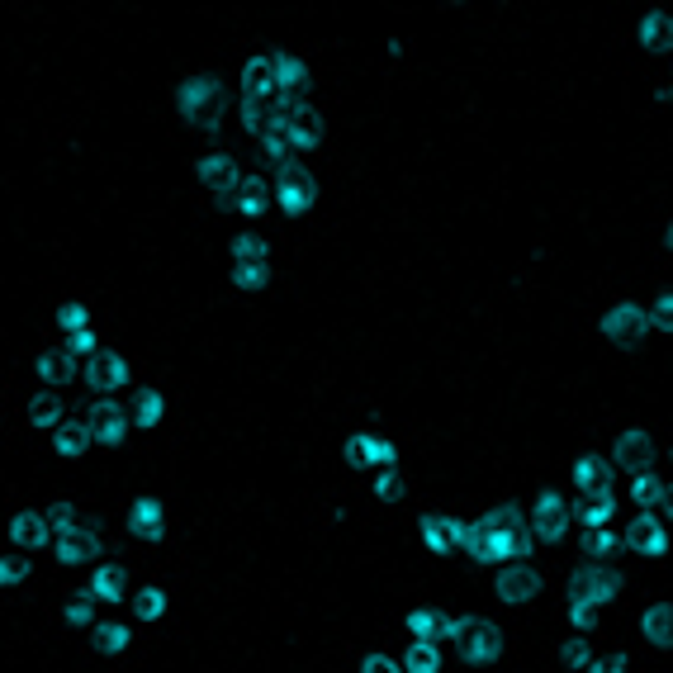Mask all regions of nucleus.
I'll return each instance as SVG.
<instances>
[{
    "label": "nucleus",
    "instance_id": "4",
    "mask_svg": "<svg viewBox=\"0 0 673 673\" xmlns=\"http://www.w3.org/2000/svg\"><path fill=\"white\" fill-rule=\"evenodd\" d=\"M569 522H574V512H569V503L560 498V489H541L531 498V536H536V541L560 546L564 536H569Z\"/></svg>",
    "mask_w": 673,
    "mask_h": 673
},
{
    "label": "nucleus",
    "instance_id": "28",
    "mask_svg": "<svg viewBox=\"0 0 673 673\" xmlns=\"http://www.w3.org/2000/svg\"><path fill=\"white\" fill-rule=\"evenodd\" d=\"M418 536L432 555H451L455 550V517H441V512H422L418 517Z\"/></svg>",
    "mask_w": 673,
    "mask_h": 673
},
{
    "label": "nucleus",
    "instance_id": "6",
    "mask_svg": "<svg viewBox=\"0 0 673 673\" xmlns=\"http://www.w3.org/2000/svg\"><path fill=\"white\" fill-rule=\"evenodd\" d=\"M541 588H546L541 569H536L531 560H517V564H503V569H498V579H493V598L508 602V607H522V602L541 598Z\"/></svg>",
    "mask_w": 673,
    "mask_h": 673
},
{
    "label": "nucleus",
    "instance_id": "18",
    "mask_svg": "<svg viewBox=\"0 0 673 673\" xmlns=\"http://www.w3.org/2000/svg\"><path fill=\"white\" fill-rule=\"evenodd\" d=\"M574 522L583 531H598V527H612L617 517V489H598V493H579V503H569Z\"/></svg>",
    "mask_w": 673,
    "mask_h": 673
},
{
    "label": "nucleus",
    "instance_id": "41",
    "mask_svg": "<svg viewBox=\"0 0 673 673\" xmlns=\"http://www.w3.org/2000/svg\"><path fill=\"white\" fill-rule=\"evenodd\" d=\"M617 550H621V536L612 527L583 531V560H612Z\"/></svg>",
    "mask_w": 673,
    "mask_h": 673
},
{
    "label": "nucleus",
    "instance_id": "52",
    "mask_svg": "<svg viewBox=\"0 0 673 673\" xmlns=\"http://www.w3.org/2000/svg\"><path fill=\"white\" fill-rule=\"evenodd\" d=\"M67 351H72L76 361L86 365L91 356H100L105 346H100V337H95V328H86V332H76V337H67Z\"/></svg>",
    "mask_w": 673,
    "mask_h": 673
},
{
    "label": "nucleus",
    "instance_id": "7",
    "mask_svg": "<svg viewBox=\"0 0 673 673\" xmlns=\"http://www.w3.org/2000/svg\"><path fill=\"white\" fill-rule=\"evenodd\" d=\"M81 380H86V389H91L95 399H114V394L133 380V365H128V356H119V351H100V356L86 361Z\"/></svg>",
    "mask_w": 673,
    "mask_h": 673
},
{
    "label": "nucleus",
    "instance_id": "56",
    "mask_svg": "<svg viewBox=\"0 0 673 673\" xmlns=\"http://www.w3.org/2000/svg\"><path fill=\"white\" fill-rule=\"evenodd\" d=\"M664 522H673V498H669V503H664Z\"/></svg>",
    "mask_w": 673,
    "mask_h": 673
},
{
    "label": "nucleus",
    "instance_id": "32",
    "mask_svg": "<svg viewBox=\"0 0 673 673\" xmlns=\"http://www.w3.org/2000/svg\"><path fill=\"white\" fill-rule=\"evenodd\" d=\"M195 171H200V181L209 185V195L223 190V185H233L237 176H242V166H237L228 152H204L200 162H195Z\"/></svg>",
    "mask_w": 673,
    "mask_h": 673
},
{
    "label": "nucleus",
    "instance_id": "51",
    "mask_svg": "<svg viewBox=\"0 0 673 673\" xmlns=\"http://www.w3.org/2000/svg\"><path fill=\"white\" fill-rule=\"evenodd\" d=\"M24 579H29V560H24V550L5 555V560H0V583H5V588H19Z\"/></svg>",
    "mask_w": 673,
    "mask_h": 673
},
{
    "label": "nucleus",
    "instance_id": "14",
    "mask_svg": "<svg viewBox=\"0 0 673 673\" xmlns=\"http://www.w3.org/2000/svg\"><path fill=\"white\" fill-rule=\"evenodd\" d=\"M100 555H105V541H100V531L86 527V522L76 531H67V536H57V564H62V569L100 564Z\"/></svg>",
    "mask_w": 673,
    "mask_h": 673
},
{
    "label": "nucleus",
    "instance_id": "13",
    "mask_svg": "<svg viewBox=\"0 0 673 673\" xmlns=\"http://www.w3.org/2000/svg\"><path fill=\"white\" fill-rule=\"evenodd\" d=\"M484 564H517V560H531V546H536V536L527 531H503V527H484Z\"/></svg>",
    "mask_w": 673,
    "mask_h": 673
},
{
    "label": "nucleus",
    "instance_id": "21",
    "mask_svg": "<svg viewBox=\"0 0 673 673\" xmlns=\"http://www.w3.org/2000/svg\"><path fill=\"white\" fill-rule=\"evenodd\" d=\"M271 72H275V86H280V95L304 100V91H309V62H304V57L271 53Z\"/></svg>",
    "mask_w": 673,
    "mask_h": 673
},
{
    "label": "nucleus",
    "instance_id": "44",
    "mask_svg": "<svg viewBox=\"0 0 673 673\" xmlns=\"http://www.w3.org/2000/svg\"><path fill=\"white\" fill-rule=\"evenodd\" d=\"M91 328V309L81 304V299H67L62 309H57V332H67V337H76V332Z\"/></svg>",
    "mask_w": 673,
    "mask_h": 673
},
{
    "label": "nucleus",
    "instance_id": "35",
    "mask_svg": "<svg viewBox=\"0 0 673 673\" xmlns=\"http://www.w3.org/2000/svg\"><path fill=\"white\" fill-rule=\"evenodd\" d=\"M133 617L143 621V626H152V621H162L166 612H171V598H166V588H152V583H147V588H138V593H133Z\"/></svg>",
    "mask_w": 673,
    "mask_h": 673
},
{
    "label": "nucleus",
    "instance_id": "5",
    "mask_svg": "<svg viewBox=\"0 0 673 673\" xmlns=\"http://www.w3.org/2000/svg\"><path fill=\"white\" fill-rule=\"evenodd\" d=\"M318 195H323V185L313 171H290V176H275V209L285 214V219H304L309 209H318Z\"/></svg>",
    "mask_w": 673,
    "mask_h": 673
},
{
    "label": "nucleus",
    "instance_id": "20",
    "mask_svg": "<svg viewBox=\"0 0 673 673\" xmlns=\"http://www.w3.org/2000/svg\"><path fill=\"white\" fill-rule=\"evenodd\" d=\"M86 588H91L105 607H114V602L128 598V569H124V564H114V560L91 564V583H86Z\"/></svg>",
    "mask_w": 673,
    "mask_h": 673
},
{
    "label": "nucleus",
    "instance_id": "39",
    "mask_svg": "<svg viewBox=\"0 0 673 673\" xmlns=\"http://www.w3.org/2000/svg\"><path fill=\"white\" fill-rule=\"evenodd\" d=\"M484 522H465V517H455V550H465L474 564H484Z\"/></svg>",
    "mask_w": 673,
    "mask_h": 673
},
{
    "label": "nucleus",
    "instance_id": "42",
    "mask_svg": "<svg viewBox=\"0 0 673 673\" xmlns=\"http://www.w3.org/2000/svg\"><path fill=\"white\" fill-rule=\"evenodd\" d=\"M479 522H484V527H503V531H527L531 527V512H522L517 503H498V508L484 512Z\"/></svg>",
    "mask_w": 673,
    "mask_h": 673
},
{
    "label": "nucleus",
    "instance_id": "53",
    "mask_svg": "<svg viewBox=\"0 0 673 673\" xmlns=\"http://www.w3.org/2000/svg\"><path fill=\"white\" fill-rule=\"evenodd\" d=\"M361 673H403V659H394V655H365L361 659Z\"/></svg>",
    "mask_w": 673,
    "mask_h": 673
},
{
    "label": "nucleus",
    "instance_id": "26",
    "mask_svg": "<svg viewBox=\"0 0 673 673\" xmlns=\"http://www.w3.org/2000/svg\"><path fill=\"white\" fill-rule=\"evenodd\" d=\"M91 446H95V432H91V422L86 418H67L53 432V451L62 455V460H81Z\"/></svg>",
    "mask_w": 673,
    "mask_h": 673
},
{
    "label": "nucleus",
    "instance_id": "1",
    "mask_svg": "<svg viewBox=\"0 0 673 673\" xmlns=\"http://www.w3.org/2000/svg\"><path fill=\"white\" fill-rule=\"evenodd\" d=\"M223 110H228V95H223V81L214 72H190L181 86H176V114H181L190 128L219 133Z\"/></svg>",
    "mask_w": 673,
    "mask_h": 673
},
{
    "label": "nucleus",
    "instance_id": "24",
    "mask_svg": "<svg viewBox=\"0 0 673 673\" xmlns=\"http://www.w3.org/2000/svg\"><path fill=\"white\" fill-rule=\"evenodd\" d=\"M640 636L655 650H673V602H650L640 612Z\"/></svg>",
    "mask_w": 673,
    "mask_h": 673
},
{
    "label": "nucleus",
    "instance_id": "50",
    "mask_svg": "<svg viewBox=\"0 0 673 673\" xmlns=\"http://www.w3.org/2000/svg\"><path fill=\"white\" fill-rule=\"evenodd\" d=\"M43 512H48V527H53V536H67V531L81 527V517H76L72 503H48Z\"/></svg>",
    "mask_w": 673,
    "mask_h": 673
},
{
    "label": "nucleus",
    "instance_id": "33",
    "mask_svg": "<svg viewBox=\"0 0 673 673\" xmlns=\"http://www.w3.org/2000/svg\"><path fill=\"white\" fill-rule=\"evenodd\" d=\"M95 607H100V598H95L91 588H72L67 602H62V621L76 626V631H95Z\"/></svg>",
    "mask_w": 673,
    "mask_h": 673
},
{
    "label": "nucleus",
    "instance_id": "49",
    "mask_svg": "<svg viewBox=\"0 0 673 673\" xmlns=\"http://www.w3.org/2000/svg\"><path fill=\"white\" fill-rule=\"evenodd\" d=\"M479 617H465V612H451V617H446V612H441V626H437V645L441 640H455V645H460V640L470 636V626Z\"/></svg>",
    "mask_w": 673,
    "mask_h": 673
},
{
    "label": "nucleus",
    "instance_id": "54",
    "mask_svg": "<svg viewBox=\"0 0 673 673\" xmlns=\"http://www.w3.org/2000/svg\"><path fill=\"white\" fill-rule=\"evenodd\" d=\"M583 673H631V664H626V655H607V659H593Z\"/></svg>",
    "mask_w": 673,
    "mask_h": 673
},
{
    "label": "nucleus",
    "instance_id": "11",
    "mask_svg": "<svg viewBox=\"0 0 673 673\" xmlns=\"http://www.w3.org/2000/svg\"><path fill=\"white\" fill-rule=\"evenodd\" d=\"M285 128H290V143L299 157H304V152H318V147H323V133H328L323 114L313 110L309 100H294L290 110H285Z\"/></svg>",
    "mask_w": 673,
    "mask_h": 673
},
{
    "label": "nucleus",
    "instance_id": "45",
    "mask_svg": "<svg viewBox=\"0 0 673 673\" xmlns=\"http://www.w3.org/2000/svg\"><path fill=\"white\" fill-rule=\"evenodd\" d=\"M370 493H375L380 503H399L403 493H408V484H403L399 470H375V479H370Z\"/></svg>",
    "mask_w": 673,
    "mask_h": 673
},
{
    "label": "nucleus",
    "instance_id": "2",
    "mask_svg": "<svg viewBox=\"0 0 673 673\" xmlns=\"http://www.w3.org/2000/svg\"><path fill=\"white\" fill-rule=\"evenodd\" d=\"M598 332L612 346H636L650 337V309L636 304V299H617V304L598 318Z\"/></svg>",
    "mask_w": 673,
    "mask_h": 673
},
{
    "label": "nucleus",
    "instance_id": "27",
    "mask_svg": "<svg viewBox=\"0 0 673 673\" xmlns=\"http://www.w3.org/2000/svg\"><path fill=\"white\" fill-rule=\"evenodd\" d=\"M62 422H67V399H62L57 389H43V394L29 399V427H38V432H57Z\"/></svg>",
    "mask_w": 673,
    "mask_h": 673
},
{
    "label": "nucleus",
    "instance_id": "57",
    "mask_svg": "<svg viewBox=\"0 0 673 673\" xmlns=\"http://www.w3.org/2000/svg\"><path fill=\"white\" fill-rule=\"evenodd\" d=\"M664 105H673V81H669V91H664Z\"/></svg>",
    "mask_w": 673,
    "mask_h": 673
},
{
    "label": "nucleus",
    "instance_id": "38",
    "mask_svg": "<svg viewBox=\"0 0 673 673\" xmlns=\"http://www.w3.org/2000/svg\"><path fill=\"white\" fill-rule=\"evenodd\" d=\"M237 124H242V133L261 138L266 124H271V105H266V100H252V95H242V100H237Z\"/></svg>",
    "mask_w": 673,
    "mask_h": 673
},
{
    "label": "nucleus",
    "instance_id": "25",
    "mask_svg": "<svg viewBox=\"0 0 673 673\" xmlns=\"http://www.w3.org/2000/svg\"><path fill=\"white\" fill-rule=\"evenodd\" d=\"M574 489L579 493L612 489V455H598V451L579 455V460H574Z\"/></svg>",
    "mask_w": 673,
    "mask_h": 673
},
{
    "label": "nucleus",
    "instance_id": "8",
    "mask_svg": "<svg viewBox=\"0 0 673 673\" xmlns=\"http://www.w3.org/2000/svg\"><path fill=\"white\" fill-rule=\"evenodd\" d=\"M621 550H631L640 560H664L669 555V522L655 512H636V522L621 536Z\"/></svg>",
    "mask_w": 673,
    "mask_h": 673
},
{
    "label": "nucleus",
    "instance_id": "37",
    "mask_svg": "<svg viewBox=\"0 0 673 673\" xmlns=\"http://www.w3.org/2000/svg\"><path fill=\"white\" fill-rule=\"evenodd\" d=\"M228 252H233V261H271V242L256 233V228H242V233L228 242Z\"/></svg>",
    "mask_w": 673,
    "mask_h": 673
},
{
    "label": "nucleus",
    "instance_id": "34",
    "mask_svg": "<svg viewBox=\"0 0 673 673\" xmlns=\"http://www.w3.org/2000/svg\"><path fill=\"white\" fill-rule=\"evenodd\" d=\"M91 645L100 650V655H128V645H133V626H128V621H95Z\"/></svg>",
    "mask_w": 673,
    "mask_h": 673
},
{
    "label": "nucleus",
    "instance_id": "29",
    "mask_svg": "<svg viewBox=\"0 0 673 673\" xmlns=\"http://www.w3.org/2000/svg\"><path fill=\"white\" fill-rule=\"evenodd\" d=\"M626 489H631V503H636L640 512H655V508H664V503H669V484H664L655 470H636Z\"/></svg>",
    "mask_w": 673,
    "mask_h": 673
},
{
    "label": "nucleus",
    "instance_id": "3",
    "mask_svg": "<svg viewBox=\"0 0 673 673\" xmlns=\"http://www.w3.org/2000/svg\"><path fill=\"white\" fill-rule=\"evenodd\" d=\"M569 598H588L593 607H607L621 598V574L607 560H583L569 579Z\"/></svg>",
    "mask_w": 673,
    "mask_h": 673
},
{
    "label": "nucleus",
    "instance_id": "40",
    "mask_svg": "<svg viewBox=\"0 0 673 673\" xmlns=\"http://www.w3.org/2000/svg\"><path fill=\"white\" fill-rule=\"evenodd\" d=\"M233 285L237 290H266L271 285V261H233Z\"/></svg>",
    "mask_w": 673,
    "mask_h": 673
},
{
    "label": "nucleus",
    "instance_id": "43",
    "mask_svg": "<svg viewBox=\"0 0 673 673\" xmlns=\"http://www.w3.org/2000/svg\"><path fill=\"white\" fill-rule=\"evenodd\" d=\"M403 626H408V636H413V640H437L441 612H437V607H413V612L403 617Z\"/></svg>",
    "mask_w": 673,
    "mask_h": 673
},
{
    "label": "nucleus",
    "instance_id": "16",
    "mask_svg": "<svg viewBox=\"0 0 673 673\" xmlns=\"http://www.w3.org/2000/svg\"><path fill=\"white\" fill-rule=\"evenodd\" d=\"M5 536H10V546L15 550H29V555L57 541L53 527H48V512H15L10 527H5Z\"/></svg>",
    "mask_w": 673,
    "mask_h": 673
},
{
    "label": "nucleus",
    "instance_id": "36",
    "mask_svg": "<svg viewBox=\"0 0 673 673\" xmlns=\"http://www.w3.org/2000/svg\"><path fill=\"white\" fill-rule=\"evenodd\" d=\"M403 673H441V645L437 640H408V650H403Z\"/></svg>",
    "mask_w": 673,
    "mask_h": 673
},
{
    "label": "nucleus",
    "instance_id": "15",
    "mask_svg": "<svg viewBox=\"0 0 673 673\" xmlns=\"http://www.w3.org/2000/svg\"><path fill=\"white\" fill-rule=\"evenodd\" d=\"M81 370H86V365L76 361L67 346H48V351H38L34 356V375L43 380V389H62V384L81 380Z\"/></svg>",
    "mask_w": 673,
    "mask_h": 673
},
{
    "label": "nucleus",
    "instance_id": "31",
    "mask_svg": "<svg viewBox=\"0 0 673 673\" xmlns=\"http://www.w3.org/2000/svg\"><path fill=\"white\" fill-rule=\"evenodd\" d=\"M128 413H133V427H138V432H152V427L166 422V394L162 389H138L133 403H128Z\"/></svg>",
    "mask_w": 673,
    "mask_h": 673
},
{
    "label": "nucleus",
    "instance_id": "46",
    "mask_svg": "<svg viewBox=\"0 0 673 673\" xmlns=\"http://www.w3.org/2000/svg\"><path fill=\"white\" fill-rule=\"evenodd\" d=\"M560 664L564 669H588L593 664V645H588V636H569L560 645Z\"/></svg>",
    "mask_w": 673,
    "mask_h": 673
},
{
    "label": "nucleus",
    "instance_id": "9",
    "mask_svg": "<svg viewBox=\"0 0 673 673\" xmlns=\"http://www.w3.org/2000/svg\"><path fill=\"white\" fill-rule=\"evenodd\" d=\"M342 455H346L351 470H399V446H394L389 437H375V432L346 437Z\"/></svg>",
    "mask_w": 673,
    "mask_h": 673
},
{
    "label": "nucleus",
    "instance_id": "12",
    "mask_svg": "<svg viewBox=\"0 0 673 673\" xmlns=\"http://www.w3.org/2000/svg\"><path fill=\"white\" fill-rule=\"evenodd\" d=\"M91 432H95V441L100 446H124V437H128V427H133V413H128L119 399H95L91 403Z\"/></svg>",
    "mask_w": 673,
    "mask_h": 673
},
{
    "label": "nucleus",
    "instance_id": "55",
    "mask_svg": "<svg viewBox=\"0 0 673 673\" xmlns=\"http://www.w3.org/2000/svg\"><path fill=\"white\" fill-rule=\"evenodd\" d=\"M664 247L673 252V219H669V228H664Z\"/></svg>",
    "mask_w": 673,
    "mask_h": 673
},
{
    "label": "nucleus",
    "instance_id": "19",
    "mask_svg": "<svg viewBox=\"0 0 673 673\" xmlns=\"http://www.w3.org/2000/svg\"><path fill=\"white\" fill-rule=\"evenodd\" d=\"M128 531L138 536V541H147V546H157L166 536V503L162 498H138L133 508H128Z\"/></svg>",
    "mask_w": 673,
    "mask_h": 673
},
{
    "label": "nucleus",
    "instance_id": "10",
    "mask_svg": "<svg viewBox=\"0 0 673 673\" xmlns=\"http://www.w3.org/2000/svg\"><path fill=\"white\" fill-rule=\"evenodd\" d=\"M508 650V636H503V626H493V621H474L470 636L460 640V659L470 664V669H489L498 664Z\"/></svg>",
    "mask_w": 673,
    "mask_h": 673
},
{
    "label": "nucleus",
    "instance_id": "17",
    "mask_svg": "<svg viewBox=\"0 0 673 673\" xmlns=\"http://www.w3.org/2000/svg\"><path fill=\"white\" fill-rule=\"evenodd\" d=\"M650 455H655V441L645 427H621L617 441H612V465H626V470H650Z\"/></svg>",
    "mask_w": 673,
    "mask_h": 673
},
{
    "label": "nucleus",
    "instance_id": "47",
    "mask_svg": "<svg viewBox=\"0 0 673 673\" xmlns=\"http://www.w3.org/2000/svg\"><path fill=\"white\" fill-rule=\"evenodd\" d=\"M598 612H602V607H593L588 598H569V602H564V617H569L574 631H593V626H598Z\"/></svg>",
    "mask_w": 673,
    "mask_h": 673
},
{
    "label": "nucleus",
    "instance_id": "30",
    "mask_svg": "<svg viewBox=\"0 0 673 673\" xmlns=\"http://www.w3.org/2000/svg\"><path fill=\"white\" fill-rule=\"evenodd\" d=\"M275 200V190L266 176H256V171H242V200H237V214L242 219H261L266 209H271Z\"/></svg>",
    "mask_w": 673,
    "mask_h": 673
},
{
    "label": "nucleus",
    "instance_id": "48",
    "mask_svg": "<svg viewBox=\"0 0 673 673\" xmlns=\"http://www.w3.org/2000/svg\"><path fill=\"white\" fill-rule=\"evenodd\" d=\"M650 309V332H664V337H673V290L655 294V304H645Z\"/></svg>",
    "mask_w": 673,
    "mask_h": 673
},
{
    "label": "nucleus",
    "instance_id": "23",
    "mask_svg": "<svg viewBox=\"0 0 673 673\" xmlns=\"http://www.w3.org/2000/svg\"><path fill=\"white\" fill-rule=\"evenodd\" d=\"M242 95H252V100H280V86H275V72H271V53L266 57H247L242 62Z\"/></svg>",
    "mask_w": 673,
    "mask_h": 673
},
{
    "label": "nucleus",
    "instance_id": "22",
    "mask_svg": "<svg viewBox=\"0 0 673 673\" xmlns=\"http://www.w3.org/2000/svg\"><path fill=\"white\" fill-rule=\"evenodd\" d=\"M636 43L645 53H673V10H650L636 24Z\"/></svg>",
    "mask_w": 673,
    "mask_h": 673
}]
</instances>
